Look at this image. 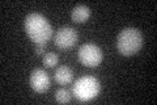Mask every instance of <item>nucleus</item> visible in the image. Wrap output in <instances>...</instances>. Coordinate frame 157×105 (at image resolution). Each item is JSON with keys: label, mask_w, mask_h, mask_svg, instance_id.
Masks as SVG:
<instances>
[{"label": "nucleus", "mask_w": 157, "mask_h": 105, "mask_svg": "<svg viewBox=\"0 0 157 105\" xmlns=\"http://www.w3.org/2000/svg\"><path fill=\"white\" fill-rule=\"evenodd\" d=\"M25 32L36 45H46L52 37L51 24L39 13H30L25 17Z\"/></svg>", "instance_id": "obj_1"}, {"label": "nucleus", "mask_w": 157, "mask_h": 105, "mask_svg": "<svg viewBox=\"0 0 157 105\" xmlns=\"http://www.w3.org/2000/svg\"><path fill=\"white\" fill-rule=\"evenodd\" d=\"M143 34L139 29L126 28L117 37V49L122 55L130 57L136 54L143 46Z\"/></svg>", "instance_id": "obj_2"}, {"label": "nucleus", "mask_w": 157, "mask_h": 105, "mask_svg": "<svg viewBox=\"0 0 157 105\" xmlns=\"http://www.w3.org/2000/svg\"><path fill=\"white\" fill-rule=\"evenodd\" d=\"M100 82L94 76L88 75V76H81L80 79H77L72 87V92L80 101H89L100 93Z\"/></svg>", "instance_id": "obj_3"}, {"label": "nucleus", "mask_w": 157, "mask_h": 105, "mask_svg": "<svg viewBox=\"0 0 157 105\" xmlns=\"http://www.w3.org/2000/svg\"><path fill=\"white\" fill-rule=\"evenodd\" d=\"M102 59H104L102 50L94 43H84L78 49V61L85 67L100 66Z\"/></svg>", "instance_id": "obj_4"}, {"label": "nucleus", "mask_w": 157, "mask_h": 105, "mask_svg": "<svg viewBox=\"0 0 157 105\" xmlns=\"http://www.w3.org/2000/svg\"><path fill=\"white\" fill-rule=\"evenodd\" d=\"M54 42L59 49H71L77 42V33L71 26H63L56 32Z\"/></svg>", "instance_id": "obj_5"}, {"label": "nucleus", "mask_w": 157, "mask_h": 105, "mask_svg": "<svg viewBox=\"0 0 157 105\" xmlns=\"http://www.w3.org/2000/svg\"><path fill=\"white\" fill-rule=\"evenodd\" d=\"M29 83H30V87L33 88V91H36L38 93H43L50 88V78L41 68H34L30 72Z\"/></svg>", "instance_id": "obj_6"}, {"label": "nucleus", "mask_w": 157, "mask_h": 105, "mask_svg": "<svg viewBox=\"0 0 157 105\" xmlns=\"http://www.w3.org/2000/svg\"><path fill=\"white\" fill-rule=\"evenodd\" d=\"M89 16H90V9L86 6H84V4H78V6H76L72 9V13H71L72 21L77 22V24L85 22L86 20L89 18Z\"/></svg>", "instance_id": "obj_7"}, {"label": "nucleus", "mask_w": 157, "mask_h": 105, "mask_svg": "<svg viewBox=\"0 0 157 105\" xmlns=\"http://www.w3.org/2000/svg\"><path fill=\"white\" fill-rule=\"evenodd\" d=\"M73 79V72L68 66H60L58 67L55 71V80L60 84V86H66L70 84Z\"/></svg>", "instance_id": "obj_8"}, {"label": "nucleus", "mask_w": 157, "mask_h": 105, "mask_svg": "<svg viewBox=\"0 0 157 105\" xmlns=\"http://www.w3.org/2000/svg\"><path fill=\"white\" fill-rule=\"evenodd\" d=\"M55 99H56V101L62 103V104H66V103H70L71 95H70V92H68L67 89L62 88V89H59V91L55 92Z\"/></svg>", "instance_id": "obj_9"}, {"label": "nucleus", "mask_w": 157, "mask_h": 105, "mask_svg": "<svg viewBox=\"0 0 157 105\" xmlns=\"http://www.w3.org/2000/svg\"><path fill=\"white\" fill-rule=\"evenodd\" d=\"M59 58L55 53H47L45 57H43V64H45L46 67H54L55 64L58 63Z\"/></svg>", "instance_id": "obj_10"}, {"label": "nucleus", "mask_w": 157, "mask_h": 105, "mask_svg": "<svg viewBox=\"0 0 157 105\" xmlns=\"http://www.w3.org/2000/svg\"><path fill=\"white\" fill-rule=\"evenodd\" d=\"M45 49H46V45H36L34 51H36L37 55H41V54L45 53Z\"/></svg>", "instance_id": "obj_11"}]
</instances>
